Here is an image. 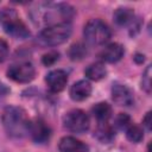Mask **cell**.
<instances>
[{"instance_id": "44dd1931", "label": "cell", "mask_w": 152, "mask_h": 152, "mask_svg": "<svg viewBox=\"0 0 152 152\" xmlns=\"http://www.w3.org/2000/svg\"><path fill=\"white\" fill-rule=\"evenodd\" d=\"M59 58V53L57 51H49L48 53H45L43 57H42V62L44 65L46 66H50L52 64H55Z\"/></svg>"}, {"instance_id": "ac0fdd59", "label": "cell", "mask_w": 152, "mask_h": 152, "mask_svg": "<svg viewBox=\"0 0 152 152\" xmlns=\"http://www.w3.org/2000/svg\"><path fill=\"white\" fill-rule=\"evenodd\" d=\"M126 137L129 141L132 142H140L144 138V132L142 128L138 125L131 124L127 128H126Z\"/></svg>"}, {"instance_id": "9c48e42d", "label": "cell", "mask_w": 152, "mask_h": 152, "mask_svg": "<svg viewBox=\"0 0 152 152\" xmlns=\"http://www.w3.org/2000/svg\"><path fill=\"white\" fill-rule=\"evenodd\" d=\"M45 82L49 87V89L53 93H59L62 91L68 82V74L62 70V69H55L51 70L46 77H45Z\"/></svg>"}, {"instance_id": "9a60e30c", "label": "cell", "mask_w": 152, "mask_h": 152, "mask_svg": "<svg viewBox=\"0 0 152 152\" xmlns=\"http://www.w3.org/2000/svg\"><path fill=\"white\" fill-rule=\"evenodd\" d=\"M114 21L119 26H126L134 20V12L129 7H120L114 12Z\"/></svg>"}, {"instance_id": "6da1fadb", "label": "cell", "mask_w": 152, "mask_h": 152, "mask_svg": "<svg viewBox=\"0 0 152 152\" xmlns=\"http://www.w3.org/2000/svg\"><path fill=\"white\" fill-rule=\"evenodd\" d=\"M74 14V8L68 4L49 2L38 5V7L32 13V19L38 25H45V27H49L56 24L70 23Z\"/></svg>"}, {"instance_id": "7a4b0ae2", "label": "cell", "mask_w": 152, "mask_h": 152, "mask_svg": "<svg viewBox=\"0 0 152 152\" xmlns=\"http://www.w3.org/2000/svg\"><path fill=\"white\" fill-rule=\"evenodd\" d=\"M1 122L6 133L12 138H23L28 133L30 120L21 107L8 106L2 110Z\"/></svg>"}, {"instance_id": "cb8c5ba5", "label": "cell", "mask_w": 152, "mask_h": 152, "mask_svg": "<svg viewBox=\"0 0 152 152\" xmlns=\"http://www.w3.org/2000/svg\"><path fill=\"white\" fill-rule=\"evenodd\" d=\"M142 124H144V126L148 129V131H151V128H152V120H151V112H147L146 113V115H145V118L142 119Z\"/></svg>"}, {"instance_id": "8992f818", "label": "cell", "mask_w": 152, "mask_h": 152, "mask_svg": "<svg viewBox=\"0 0 152 152\" xmlns=\"http://www.w3.org/2000/svg\"><path fill=\"white\" fill-rule=\"evenodd\" d=\"M90 125L89 116L82 109H72L64 116V126L72 133H84Z\"/></svg>"}, {"instance_id": "d4e9b609", "label": "cell", "mask_w": 152, "mask_h": 152, "mask_svg": "<svg viewBox=\"0 0 152 152\" xmlns=\"http://www.w3.org/2000/svg\"><path fill=\"white\" fill-rule=\"evenodd\" d=\"M144 57H145L144 55H137V56L134 57V59H135L138 63H142V62H144V59H145Z\"/></svg>"}, {"instance_id": "30bf717a", "label": "cell", "mask_w": 152, "mask_h": 152, "mask_svg": "<svg viewBox=\"0 0 152 152\" xmlns=\"http://www.w3.org/2000/svg\"><path fill=\"white\" fill-rule=\"evenodd\" d=\"M112 97L113 101L119 104V106H124V107H129L133 104L134 102V96L132 90L120 83H115L113 84L112 88Z\"/></svg>"}, {"instance_id": "4fadbf2b", "label": "cell", "mask_w": 152, "mask_h": 152, "mask_svg": "<svg viewBox=\"0 0 152 152\" xmlns=\"http://www.w3.org/2000/svg\"><path fill=\"white\" fill-rule=\"evenodd\" d=\"M59 152H87L88 147L74 137H63L58 144Z\"/></svg>"}, {"instance_id": "277c9868", "label": "cell", "mask_w": 152, "mask_h": 152, "mask_svg": "<svg viewBox=\"0 0 152 152\" xmlns=\"http://www.w3.org/2000/svg\"><path fill=\"white\" fill-rule=\"evenodd\" d=\"M84 38L90 45H102L110 38V28L101 19H90L83 30Z\"/></svg>"}, {"instance_id": "2e32d148", "label": "cell", "mask_w": 152, "mask_h": 152, "mask_svg": "<svg viewBox=\"0 0 152 152\" xmlns=\"http://www.w3.org/2000/svg\"><path fill=\"white\" fill-rule=\"evenodd\" d=\"M84 75L87 78H89L91 81H100L106 77L107 70L102 63L97 62V63H93V64L88 65L87 69L84 70Z\"/></svg>"}, {"instance_id": "52a82bcc", "label": "cell", "mask_w": 152, "mask_h": 152, "mask_svg": "<svg viewBox=\"0 0 152 152\" xmlns=\"http://www.w3.org/2000/svg\"><path fill=\"white\" fill-rule=\"evenodd\" d=\"M8 78L18 83H28L36 76V69L31 62H19L12 64L7 70Z\"/></svg>"}, {"instance_id": "7c38bea8", "label": "cell", "mask_w": 152, "mask_h": 152, "mask_svg": "<svg viewBox=\"0 0 152 152\" xmlns=\"http://www.w3.org/2000/svg\"><path fill=\"white\" fill-rule=\"evenodd\" d=\"M91 94V86L88 81L81 80L74 83L70 88V97L74 101H83Z\"/></svg>"}, {"instance_id": "5bb4252c", "label": "cell", "mask_w": 152, "mask_h": 152, "mask_svg": "<svg viewBox=\"0 0 152 152\" xmlns=\"http://www.w3.org/2000/svg\"><path fill=\"white\" fill-rule=\"evenodd\" d=\"M94 135L96 137V139H99L102 142H109L114 139L115 132H114L113 126L108 124V121H103V122H99Z\"/></svg>"}, {"instance_id": "603a6c76", "label": "cell", "mask_w": 152, "mask_h": 152, "mask_svg": "<svg viewBox=\"0 0 152 152\" xmlns=\"http://www.w3.org/2000/svg\"><path fill=\"white\" fill-rule=\"evenodd\" d=\"M8 55V45L5 40L0 39V63H2Z\"/></svg>"}, {"instance_id": "ba28073f", "label": "cell", "mask_w": 152, "mask_h": 152, "mask_svg": "<svg viewBox=\"0 0 152 152\" xmlns=\"http://www.w3.org/2000/svg\"><path fill=\"white\" fill-rule=\"evenodd\" d=\"M28 133L31 134L32 139L38 142V144H44L46 142L50 137H51V128L49 125L42 120V119H36L34 121L30 122V128Z\"/></svg>"}, {"instance_id": "3957f363", "label": "cell", "mask_w": 152, "mask_h": 152, "mask_svg": "<svg viewBox=\"0 0 152 152\" xmlns=\"http://www.w3.org/2000/svg\"><path fill=\"white\" fill-rule=\"evenodd\" d=\"M71 25L70 23L56 24L49 27H45L39 33V40L48 46H56L68 40L71 34Z\"/></svg>"}, {"instance_id": "484cf974", "label": "cell", "mask_w": 152, "mask_h": 152, "mask_svg": "<svg viewBox=\"0 0 152 152\" xmlns=\"http://www.w3.org/2000/svg\"><path fill=\"white\" fill-rule=\"evenodd\" d=\"M147 152H150V146H148V147H147Z\"/></svg>"}, {"instance_id": "7402d4cb", "label": "cell", "mask_w": 152, "mask_h": 152, "mask_svg": "<svg viewBox=\"0 0 152 152\" xmlns=\"http://www.w3.org/2000/svg\"><path fill=\"white\" fill-rule=\"evenodd\" d=\"M115 122H116L115 125H116L120 129H126V128L132 124L131 118H129L127 114H125V113H120V114L116 116Z\"/></svg>"}, {"instance_id": "5b68a950", "label": "cell", "mask_w": 152, "mask_h": 152, "mask_svg": "<svg viewBox=\"0 0 152 152\" xmlns=\"http://www.w3.org/2000/svg\"><path fill=\"white\" fill-rule=\"evenodd\" d=\"M0 20L5 32L15 39H24L30 36L26 25L19 19L17 13L12 10H4L0 12Z\"/></svg>"}, {"instance_id": "d6986e66", "label": "cell", "mask_w": 152, "mask_h": 152, "mask_svg": "<svg viewBox=\"0 0 152 152\" xmlns=\"http://www.w3.org/2000/svg\"><path fill=\"white\" fill-rule=\"evenodd\" d=\"M87 55V48L82 43H76L69 49V57L72 61H80Z\"/></svg>"}, {"instance_id": "e0dca14e", "label": "cell", "mask_w": 152, "mask_h": 152, "mask_svg": "<svg viewBox=\"0 0 152 152\" xmlns=\"http://www.w3.org/2000/svg\"><path fill=\"white\" fill-rule=\"evenodd\" d=\"M91 113L99 122L108 121L112 115V107L107 102H99L91 108Z\"/></svg>"}, {"instance_id": "ffe728a7", "label": "cell", "mask_w": 152, "mask_h": 152, "mask_svg": "<svg viewBox=\"0 0 152 152\" xmlns=\"http://www.w3.org/2000/svg\"><path fill=\"white\" fill-rule=\"evenodd\" d=\"M151 65H148L146 68V70L144 71L142 75V80H141V88L146 91V93H151Z\"/></svg>"}, {"instance_id": "8fae6325", "label": "cell", "mask_w": 152, "mask_h": 152, "mask_svg": "<svg viewBox=\"0 0 152 152\" xmlns=\"http://www.w3.org/2000/svg\"><path fill=\"white\" fill-rule=\"evenodd\" d=\"M124 48L119 43H110L100 52V58L108 63H115L124 56Z\"/></svg>"}]
</instances>
